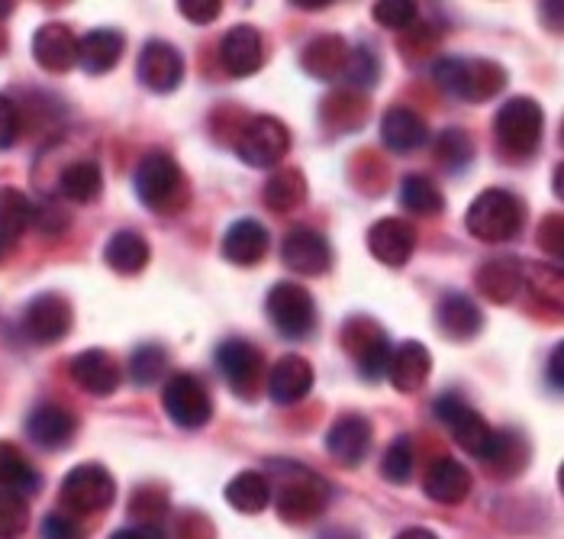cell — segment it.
<instances>
[{"label":"cell","mask_w":564,"mask_h":539,"mask_svg":"<svg viewBox=\"0 0 564 539\" xmlns=\"http://www.w3.org/2000/svg\"><path fill=\"white\" fill-rule=\"evenodd\" d=\"M525 224V204L507 187H487L468 207L465 226L480 242H507L517 239Z\"/></svg>","instance_id":"obj_1"},{"label":"cell","mask_w":564,"mask_h":539,"mask_svg":"<svg viewBox=\"0 0 564 539\" xmlns=\"http://www.w3.org/2000/svg\"><path fill=\"white\" fill-rule=\"evenodd\" d=\"M135 197L159 214H174L187 204V184L181 175V165L169 152H149L132 175Z\"/></svg>","instance_id":"obj_2"},{"label":"cell","mask_w":564,"mask_h":539,"mask_svg":"<svg viewBox=\"0 0 564 539\" xmlns=\"http://www.w3.org/2000/svg\"><path fill=\"white\" fill-rule=\"evenodd\" d=\"M494 133L510 159H529L545 133V110L532 97H513L497 110Z\"/></svg>","instance_id":"obj_3"},{"label":"cell","mask_w":564,"mask_h":539,"mask_svg":"<svg viewBox=\"0 0 564 539\" xmlns=\"http://www.w3.org/2000/svg\"><path fill=\"white\" fill-rule=\"evenodd\" d=\"M433 413L438 423L448 427L455 443L468 455H475L480 462L490 459V452L497 446V430L487 427V420L480 417L478 410H471L458 395H442L433 405Z\"/></svg>","instance_id":"obj_4"},{"label":"cell","mask_w":564,"mask_h":539,"mask_svg":"<svg viewBox=\"0 0 564 539\" xmlns=\"http://www.w3.org/2000/svg\"><path fill=\"white\" fill-rule=\"evenodd\" d=\"M264 311L271 326L288 339H306L316 330V304L304 284L281 281L268 291Z\"/></svg>","instance_id":"obj_5"},{"label":"cell","mask_w":564,"mask_h":539,"mask_svg":"<svg viewBox=\"0 0 564 539\" xmlns=\"http://www.w3.org/2000/svg\"><path fill=\"white\" fill-rule=\"evenodd\" d=\"M271 497L278 504V517L288 520V524H294V527H301V524L316 520L326 510V504H329V485L319 475L306 472V468H294L284 478V485L278 488V495Z\"/></svg>","instance_id":"obj_6"},{"label":"cell","mask_w":564,"mask_h":539,"mask_svg":"<svg viewBox=\"0 0 564 539\" xmlns=\"http://www.w3.org/2000/svg\"><path fill=\"white\" fill-rule=\"evenodd\" d=\"M236 152L252 169H271L288 159L291 130L278 117H252L236 139Z\"/></svg>","instance_id":"obj_7"},{"label":"cell","mask_w":564,"mask_h":539,"mask_svg":"<svg viewBox=\"0 0 564 539\" xmlns=\"http://www.w3.org/2000/svg\"><path fill=\"white\" fill-rule=\"evenodd\" d=\"M343 343H346L348 356L358 365V375L365 381H378L388 371V359H391V343L388 333L368 320V316H355L343 326Z\"/></svg>","instance_id":"obj_8"},{"label":"cell","mask_w":564,"mask_h":539,"mask_svg":"<svg viewBox=\"0 0 564 539\" xmlns=\"http://www.w3.org/2000/svg\"><path fill=\"white\" fill-rule=\"evenodd\" d=\"M113 497H117V482L97 462L75 465L62 482V500L78 514H100L113 504Z\"/></svg>","instance_id":"obj_9"},{"label":"cell","mask_w":564,"mask_h":539,"mask_svg":"<svg viewBox=\"0 0 564 539\" xmlns=\"http://www.w3.org/2000/svg\"><path fill=\"white\" fill-rule=\"evenodd\" d=\"M72 323H75V311L72 304L55 294V291H45L36 294L26 311H23V333L26 339H33L36 346H52V343H62L68 333H72Z\"/></svg>","instance_id":"obj_10"},{"label":"cell","mask_w":564,"mask_h":539,"mask_svg":"<svg viewBox=\"0 0 564 539\" xmlns=\"http://www.w3.org/2000/svg\"><path fill=\"white\" fill-rule=\"evenodd\" d=\"M162 405L174 423L184 430H200L214 417V401H210L204 381L194 375H184V371L169 378V385L162 391Z\"/></svg>","instance_id":"obj_11"},{"label":"cell","mask_w":564,"mask_h":539,"mask_svg":"<svg viewBox=\"0 0 564 539\" xmlns=\"http://www.w3.org/2000/svg\"><path fill=\"white\" fill-rule=\"evenodd\" d=\"M217 368L236 395L252 398L264 375V356L246 339H226L217 349Z\"/></svg>","instance_id":"obj_12"},{"label":"cell","mask_w":564,"mask_h":539,"mask_svg":"<svg viewBox=\"0 0 564 539\" xmlns=\"http://www.w3.org/2000/svg\"><path fill=\"white\" fill-rule=\"evenodd\" d=\"M281 259L291 271L316 278V274H326L333 266V249L326 236L316 233L313 226H294L281 242Z\"/></svg>","instance_id":"obj_13"},{"label":"cell","mask_w":564,"mask_h":539,"mask_svg":"<svg viewBox=\"0 0 564 539\" xmlns=\"http://www.w3.org/2000/svg\"><path fill=\"white\" fill-rule=\"evenodd\" d=\"M135 75L152 94H172L184 82V55L165 40H149L139 52Z\"/></svg>","instance_id":"obj_14"},{"label":"cell","mask_w":564,"mask_h":539,"mask_svg":"<svg viewBox=\"0 0 564 539\" xmlns=\"http://www.w3.org/2000/svg\"><path fill=\"white\" fill-rule=\"evenodd\" d=\"M368 249L378 262L403 269L416 252V229L400 217H384L368 229Z\"/></svg>","instance_id":"obj_15"},{"label":"cell","mask_w":564,"mask_h":539,"mask_svg":"<svg viewBox=\"0 0 564 539\" xmlns=\"http://www.w3.org/2000/svg\"><path fill=\"white\" fill-rule=\"evenodd\" d=\"M371 440H375V430L361 413H343L326 433V452L339 465L355 468V465L365 462V455L371 450Z\"/></svg>","instance_id":"obj_16"},{"label":"cell","mask_w":564,"mask_h":539,"mask_svg":"<svg viewBox=\"0 0 564 539\" xmlns=\"http://www.w3.org/2000/svg\"><path fill=\"white\" fill-rule=\"evenodd\" d=\"M219 62L232 78H249L264 65V40L256 26H232L219 43Z\"/></svg>","instance_id":"obj_17"},{"label":"cell","mask_w":564,"mask_h":539,"mask_svg":"<svg viewBox=\"0 0 564 539\" xmlns=\"http://www.w3.org/2000/svg\"><path fill=\"white\" fill-rule=\"evenodd\" d=\"M26 433L43 450H65L78 433V417L62 405H36L26 417Z\"/></svg>","instance_id":"obj_18"},{"label":"cell","mask_w":564,"mask_h":539,"mask_svg":"<svg viewBox=\"0 0 564 539\" xmlns=\"http://www.w3.org/2000/svg\"><path fill=\"white\" fill-rule=\"evenodd\" d=\"M33 55L40 68L52 75H65L78 65V36L65 23H45L33 36Z\"/></svg>","instance_id":"obj_19"},{"label":"cell","mask_w":564,"mask_h":539,"mask_svg":"<svg viewBox=\"0 0 564 539\" xmlns=\"http://www.w3.org/2000/svg\"><path fill=\"white\" fill-rule=\"evenodd\" d=\"M310 388H313V365L297 353L281 356L268 371V395L274 405H297L310 395Z\"/></svg>","instance_id":"obj_20"},{"label":"cell","mask_w":564,"mask_h":539,"mask_svg":"<svg viewBox=\"0 0 564 539\" xmlns=\"http://www.w3.org/2000/svg\"><path fill=\"white\" fill-rule=\"evenodd\" d=\"M72 378L94 398H107L120 388V365L104 349H85L72 359Z\"/></svg>","instance_id":"obj_21"},{"label":"cell","mask_w":564,"mask_h":539,"mask_svg":"<svg viewBox=\"0 0 564 539\" xmlns=\"http://www.w3.org/2000/svg\"><path fill=\"white\" fill-rule=\"evenodd\" d=\"M430 371H433V356H430V349H426L423 343H413V339H410V343H400V346L393 349L384 375L391 378V385L397 391L410 395V391H420V388L426 385Z\"/></svg>","instance_id":"obj_22"},{"label":"cell","mask_w":564,"mask_h":539,"mask_svg":"<svg viewBox=\"0 0 564 539\" xmlns=\"http://www.w3.org/2000/svg\"><path fill=\"white\" fill-rule=\"evenodd\" d=\"M435 323L442 330V336L455 339V343H465V339H475L484 326V314L480 308L462 291H452L438 301V311H435Z\"/></svg>","instance_id":"obj_23"},{"label":"cell","mask_w":564,"mask_h":539,"mask_svg":"<svg viewBox=\"0 0 564 539\" xmlns=\"http://www.w3.org/2000/svg\"><path fill=\"white\" fill-rule=\"evenodd\" d=\"M426 495L438 500V504H462L465 497L471 495V472L458 462V459H435L423 478Z\"/></svg>","instance_id":"obj_24"},{"label":"cell","mask_w":564,"mask_h":539,"mask_svg":"<svg viewBox=\"0 0 564 539\" xmlns=\"http://www.w3.org/2000/svg\"><path fill=\"white\" fill-rule=\"evenodd\" d=\"M127 52V40L117 30H94L78 40V65L87 75H107L120 65Z\"/></svg>","instance_id":"obj_25"},{"label":"cell","mask_w":564,"mask_h":539,"mask_svg":"<svg viewBox=\"0 0 564 539\" xmlns=\"http://www.w3.org/2000/svg\"><path fill=\"white\" fill-rule=\"evenodd\" d=\"M381 139L391 152H413L430 139V127L413 107H391L381 117Z\"/></svg>","instance_id":"obj_26"},{"label":"cell","mask_w":564,"mask_h":539,"mask_svg":"<svg viewBox=\"0 0 564 539\" xmlns=\"http://www.w3.org/2000/svg\"><path fill=\"white\" fill-rule=\"evenodd\" d=\"M268 252V229L259 220H236L223 236V256L232 266H259Z\"/></svg>","instance_id":"obj_27"},{"label":"cell","mask_w":564,"mask_h":539,"mask_svg":"<svg viewBox=\"0 0 564 539\" xmlns=\"http://www.w3.org/2000/svg\"><path fill=\"white\" fill-rule=\"evenodd\" d=\"M475 284H478V291L487 298V301H494V304H510V301H513V298L522 291L520 259L503 256V259H490V262H484V266L478 269Z\"/></svg>","instance_id":"obj_28"},{"label":"cell","mask_w":564,"mask_h":539,"mask_svg":"<svg viewBox=\"0 0 564 539\" xmlns=\"http://www.w3.org/2000/svg\"><path fill=\"white\" fill-rule=\"evenodd\" d=\"M348 45L339 33L319 36L304 48V68L319 82H336L346 72Z\"/></svg>","instance_id":"obj_29"},{"label":"cell","mask_w":564,"mask_h":539,"mask_svg":"<svg viewBox=\"0 0 564 539\" xmlns=\"http://www.w3.org/2000/svg\"><path fill=\"white\" fill-rule=\"evenodd\" d=\"M149 242L142 233L135 229H120L107 239V249H104V262L117 274H139V271L149 266Z\"/></svg>","instance_id":"obj_30"},{"label":"cell","mask_w":564,"mask_h":539,"mask_svg":"<svg viewBox=\"0 0 564 539\" xmlns=\"http://www.w3.org/2000/svg\"><path fill=\"white\" fill-rule=\"evenodd\" d=\"M0 492L20 497L40 492V472L13 443H0Z\"/></svg>","instance_id":"obj_31"},{"label":"cell","mask_w":564,"mask_h":539,"mask_svg":"<svg viewBox=\"0 0 564 539\" xmlns=\"http://www.w3.org/2000/svg\"><path fill=\"white\" fill-rule=\"evenodd\" d=\"M58 191H62V197H68L75 204L97 201L100 191H104V172H100V165L97 162H87V159L85 162L65 165L62 175H58Z\"/></svg>","instance_id":"obj_32"},{"label":"cell","mask_w":564,"mask_h":539,"mask_svg":"<svg viewBox=\"0 0 564 539\" xmlns=\"http://www.w3.org/2000/svg\"><path fill=\"white\" fill-rule=\"evenodd\" d=\"M226 504L239 514H261L271 504V485L261 472H239L226 485Z\"/></svg>","instance_id":"obj_33"},{"label":"cell","mask_w":564,"mask_h":539,"mask_svg":"<svg viewBox=\"0 0 564 539\" xmlns=\"http://www.w3.org/2000/svg\"><path fill=\"white\" fill-rule=\"evenodd\" d=\"M400 204H403V211H410L416 217H435V214L445 211V197H442L438 184L430 175H420V172L403 179V184H400Z\"/></svg>","instance_id":"obj_34"},{"label":"cell","mask_w":564,"mask_h":539,"mask_svg":"<svg viewBox=\"0 0 564 539\" xmlns=\"http://www.w3.org/2000/svg\"><path fill=\"white\" fill-rule=\"evenodd\" d=\"M306 197V179L297 169H278L271 179L264 181V204L278 214H288L301 207Z\"/></svg>","instance_id":"obj_35"},{"label":"cell","mask_w":564,"mask_h":539,"mask_svg":"<svg viewBox=\"0 0 564 539\" xmlns=\"http://www.w3.org/2000/svg\"><path fill=\"white\" fill-rule=\"evenodd\" d=\"M33 224V204L20 187H0V239H20Z\"/></svg>","instance_id":"obj_36"},{"label":"cell","mask_w":564,"mask_h":539,"mask_svg":"<svg viewBox=\"0 0 564 539\" xmlns=\"http://www.w3.org/2000/svg\"><path fill=\"white\" fill-rule=\"evenodd\" d=\"M522 288L532 294L535 304H542L545 311H562V271L552 266H535V269H522Z\"/></svg>","instance_id":"obj_37"},{"label":"cell","mask_w":564,"mask_h":539,"mask_svg":"<svg viewBox=\"0 0 564 539\" xmlns=\"http://www.w3.org/2000/svg\"><path fill=\"white\" fill-rule=\"evenodd\" d=\"M435 159H438V165H445L448 172L468 169L471 159H475V142H471V136L465 133V130H458V127L438 133V139H435Z\"/></svg>","instance_id":"obj_38"},{"label":"cell","mask_w":564,"mask_h":539,"mask_svg":"<svg viewBox=\"0 0 564 539\" xmlns=\"http://www.w3.org/2000/svg\"><path fill=\"white\" fill-rule=\"evenodd\" d=\"M433 82L445 94L468 100V94H471V58H455V55L438 58L433 65Z\"/></svg>","instance_id":"obj_39"},{"label":"cell","mask_w":564,"mask_h":539,"mask_svg":"<svg viewBox=\"0 0 564 539\" xmlns=\"http://www.w3.org/2000/svg\"><path fill=\"white\" fill-rule=\"evenodd\" d=\"M343 78H346L348 85L355 90H371L378 85V78H381V62H378V55L368 48V45H358V48H351L346 58V72H343Z\"/></svg>","instance_id":"obj_40"},{"label":"cell","mask_w":564,"mask_h":539,"mask_svg":"<svg viewBox=\"0 0 564 539\" xmlns=\"http://www.w3.org/2000/svg\"><path fill=\"white\" fill-rule=\"evenodd\" d=\"M169 368V353L159 346V343H145V346H139L135 353H132L130 359V375L135 385H142V388H149V385H155L159 378H162V371Z\"/></svg>","instance_id":"obj_41"},{"label":"cell","mask_w":564,"mask_h":539,"mask_svg":"<svg viewBox=\"0 0 564 539\" xmlns=\"http://www.w3.org/2000/svg\"><path fill=\"white\" fill-rule=\"evenodd\" d=\"M30 527V504L13 492H0V539H20Z\"/></svg>","instance_id":"obj_42"},{"label":"cell","mask_w":564,"mask_h":539,"mask_svg":"<svg viewBox=\"0 0 564 539\" xmlns=\"http://www.w3.org/2000/svg\"><path fill=\"white\" fill-rule=\"evenodd\" d=\"M165 510H169V497L155 485H142L130 500V517L139 520L142 527H155L165 517Z\"/></svg>","instance_id":"obj_43"},{"label":"cell","mask_w":564,"mask_h":539,"mask_svg":"<svg viewBox=\"0 0 564 539\" xmlns=\"http://www.w3.org/2000/svg\"><path fill=\"white\" fill-rule=\"evenodd\" d=\"M381 475L393 482V485H406L410 475H413V443L410 436H397L384 459H381Z\"/></svg>","instance_id":"obj_44"},{"label":"cell","mask_w":564,"mask_h":539,"mask_svg":"<svg viewBox=\"0 0 564 539\" xmlns=\"http://www.w3.org/2000/svg\"><path fill=\"white\" fill-rule=\"evenodd\" d=\"M507 85V72L497 65V62H487V58H471V94L468 100H487L494 94H500Z\"/></svg>","instance_id":"obj_45"},{"label":"cell","mask_w":564,"mask_h":539,"mask_svg":"<svg viewBox=\"0 0 564 539\" xmlns=\"http://www.w3.org/2000/svg\"><path fill=\"white\" fill-rule=\"evenodd\" d=\"M497 475H517L525 465V443L517 433H497V446L487 459Z\"/></svg>","instance_id":"obj_46"},{"label":"cell","mask_w":564,"mask_h":539,"mask_svg":"<svg viewBox=\"0 0 564 539\" xmlns=\"http://www.w3.org/2000/svg\"><path fill=\"white\" fill-rule=\"evenodd\" d=\"M371 13L384 30H410L420 20V7L413 0H381Z\"/></svg>","instance_id":"obj_47"},{"label":"cell","mask_w":564,"mask_h":539,"mask_svg":"<svg viewBox=\"0 0 564 539\" xmlns=\"http://www.w3.org/2000/svg\"><path fill=\"white\" fill-rule=\"evenodd\" d=\"M20 130H23V114H20L17 100L0 94V152L20 139Z\"/></svg>","instance_id":"obj_48"},{"label":"cell","mask_w":564,"mask_h":539,"mask_svg":"<svg viewBox=\"0 0 564 539\" xmlns=\"http://www.w3.org/2000/svg\"><path fill=\"white\" fill-rule=\"evenodd\" d=\"M33 224L40 226V233L45 236H62L68 229V214L58 204L45 201L40 207H33Z\"/></svg>","instance_id":"obj_49"},{"label":"cell","mask_w":564,"mask_h":539,"mask_svg":"<svg viewBox=\"0 0 564 539\" xmlns=\"http://www.w3.org/2000/svg\"><path fill=\"white\" fill-rule=\"evenodd\" d=\"M539 246L549 252V256H555V259H562L564 252V220L562 214H549L542 226H539Z\"/></svg>","instance_id":"obj_50"},{"label":"cell","mask_w":564,"mask_h":539,"mask_svg":"<svg viewBox=\"0 0 564 539\" xmlns=\"http://www.w3.org/2000/svg\"><path fill=\"white\" fill-rule=\"evenodd\" d=\"M177 7H181V13L191 23H214L219 13H223V3L219 0H181Z\"/></svg>","instance_id":"obj_51"},{"label":"cell","mask_w":564,"mask_h":539,"mask_svg":"<svg viewBox=\"0 0 564 539\" xmlns=\"http://www.w3.org/2000/svg\"><path fill=\"white\" fill-rule=\"evenodd\" d=\"M82 527L68 514H48L43 524V539H78Z\"/></svg>","instance_id":"obj_52"},{"label":"cell","mask_w":564,"mask_h":539,"mask_svg":"<svg viewBox=\"0 0 564 539\" xmlns=\"http://www.w3.org/2000/svg\"><path fill=\"white\" fill-rule=\"evenodd\" d=\"M562 359H564V346H555V349H552V356H549V378H552V388H555V391H562L564 388Z\"/></svg>","instance_id":"obj_53"},{"label":"cell","mask_w":564,"mask_h":539,"mask_svg":"<svg viewBox=\"0 0 564 539\" xmlns=\"http://www.w3.org/2000/svg\"><path fill=\"white\" fill-rule=\"evenodd\" d=\"M110 539H159L152 527H127V530H117Z\"/></svg>","instance_id":"obj_54"},{"label":"cell","mask_w":564,"mask_h":539,"mask_svg":"<svg viewBox=\"0 0 564 539\" xmlns=\"http://www.w3.org/2000/svg\"><path fill=\"white\" fill-rule=\"evenodd\" d=\"M397 539H438L433 530H423V527H410L403 533H397Z\"/></svg>","instance_id":"obj_55"},{"label":"cell","mask_w":564,"mask_h":539,"mask_svg":"<svg viewBox=\"0 0 564 539\" xmlns=\"http://www.w3.org/2000/svg\"><path fill=\"white\" fill-rule=\"evenodd\" d=\"M291 7H304V10H323V7H329V3H326V0H313V3H310V0H294Z\"/></svg>","instance_id":"obj_56"},{"label":"cell","mask_w":564,"mask_h":539,"mask_svg":"<svg viewBox=\"0 0 564 539\" xmlns=\"http://www.w3.org/2000/svg\"><path fill=\"white\" fill-rule=\"evenodd\" d=\"M13 7H17V3H10V0H0V20H3V17H10V13H13Z\"/></svg>","instance_id":"obj_57"},{"label":"cell","mask_w":564,"mask_h":539,"mask_svg":"<svg viewBox=\"0 0 564 539\" xmlns=\"http://www.w3.org/2000/svg\"><path fill=\"white\" fill-rule=\"evenodd\" d=\"M562 169H558V172H555V194H558V197H562Z\"/></svg>","instance_id":"obj_58"},{"label":"cell","mask_w":564,"mask_h":539,"mask_svg":"<svg viewBox=\"0 0 564 539\" xmlns=\"http://www.w3.org/2000/svg\"><path fill=\"white\" fill-rule=\"evenodd\" d=\"M7 52V33H0V55Z\"/></svg>","instance_id":"obj_59"},{"label":"cell","mask_w":564,"mask_h":539,"mask_svg":"<svg viewBox=\"0 0 564 539\" xmlns=\"http://www.w3.org/2000/svg\"><path fill=\"white\" fill-rule=\"evenodd\" d=\"M78 539H85V537H78Z\"/></svg>","instance_id":"obj_60"}]
</instances>
